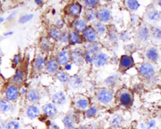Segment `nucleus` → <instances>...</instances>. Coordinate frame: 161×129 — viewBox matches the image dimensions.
<instances>
[{
  "instance_id": "obj_20",
  "label": "nucleus",
  "mask_w": 161,
  "mask_h": 129,
  "mask_svg": "<svg viewBox=\"0 0 161 129\" xmlns=\"http://www.w3.org/2000/svg\"><path fill=\"white\" fill-rule=\"evenodd\" d=\"M70 84L73 88L76 89L79 88L82 84V80L78 76H74L71 77L70 79Z\"/></svg>"
},
{
  "instance_id": "obj_25",
  "label": "nucleus",
  "mask_w": 161,
  "mask_h": 129,
  "mask_svg": "<svg viewBox=\"0 0 161 129\" xmlns=\"http://www.w3.org/2000/svg\"><path fill=\"white\" fill-rule=\"evenodd\" d=\"M68 39L71 44H74L78 43L80 41L79 35L75 31H72L69 34Z\"/></svg>"
},
{
  "instance_id": "obj_28",
  "label": "nucleus",
  "mask_w": 161,
  "mask_h": 129,
  "mask_svg": "<svg viewBox=\"0 0 161 129\" xmlns=\"http://www.w3.org/2000/svg\"><path fill=\"white\" fill-rule=\"evenodd\" d=\"M98 44L95 43H91L87 46V50L88 54L95 53L98 51Z\"/></svg>"
},
{
  "instance_id": "obj_37",
  "label": "nucleus",
  "mask_w": 161,
  "mask_h": 129,
  "mask_svg": "<svg viewBox=\"0 0 161 129\" xmlns=\"http://www.w3.org/2000/svg\"><path fill=\"white\" fill-rule=\"evenodd\" d=\"M20 124L18 121H13L7 124L6 129H19Z\"/></svg>"
},
{
  "instance_id": "obj_16",
  "label": "nucleus",
  "mask_w": 161,
  "mask_h": 129,
  "mask_svg": "<svg viewBox=\"0 0 161 129\" xmlns=\"http://www.w3.org/2000/svg\"><path fill=\"white\" fill-rule=\"evenodd\" d=\"M83 35L85 39L89 42L94 41L97 38L96 32L91 28L86 29L84 31Z\"/></svg>"
},
{
  "instance_id": "obj_51",
  "label": "nucleus",
  "mask_w": 161,
  "mask_h": 129,
  "mask_svg": "<svg viewBox=\"0 0 161 129\" xmlns=\"http://www.w3.org/2000/svg\"><path fill=\"white\" fill-rule=\"evenodd\" d=\"M4 19L3 18V17H0V24L1 23H2L3 22V21H4Z\"/></svg>"
},
{
  "instance_id": "obj_45",
  "label": "nucleus",
  "mask_w": 161,
  "mask_h": 129,
  "mask_svg": "<svg viewBox=\"0 0 161 129\" xmlns=\"http://www.w3.org/2000/svg\"><path fill=\"white\" fill-rule=\"evenodd\" d=\"M78 129H93V127L91 125H83V126H80Z\"/></svg>"
},
{
  "instance_id": "obj_2",
  "label": "nucleus",
  "mask_w": 161,
  "mask_h": 129,
  "mask_svg": "<svg viewBox=\"0 0 161 129\" xmlns=\"http://www.w3.org/2000/svg\"><path fill=\"white\" fill-rule=\"evenodd\" d=\"M98 98L101 103L106 104L112 101L113 94L108 90H102L98 94Z\"/></svg>"
},
{
  "instance_id": "obj_7",
  "label": "nucleus",
  "mask_w": 161,
  "mask_h": 129,
  "mask_svg": "<svg viewBox=\"0 0 161 129\" xmlns=\"http://www.w3.org/2000/svg\"><path fill=\"white\" fill-rule=\"evenodd\" d=\"M18 91L17 88L14 86H11L7 89L6 92V96L7 99L13 101L18 96Z\"/></svg>"
},
{
  "instance_id": "obj_22",
  "label": "nucleus",
  "mask_w": 161,
  "mask_h": 129,
  "mask_svg": "<svg viewBox=\"0 0 161 129\" xmlns=\"http://www.w3.org/2000/svg\"><path fill=\"white\" fill-rule=\"evenodd\" d=\"M47 69L49 72L54 73L58 70V63L55 60H50L47 64Z\"/></svg>"
},
{
  "instance_id": "obj_31",
  "label": "nucleus",
  "mask_w": 161,
  "mask_h": 129,
  "mask_svg": "<svg viewBox=\"0 0 161 129\" xmlns=\"http://www.w3.org/2000/svg\"><path fill=\"white\" fill-rule=\"evenodd\" d=\"M88 100L86 99H81L77 101L76 106L79 109H85L88 107Z\"/></svg>"
},
{
  "instance_id": "obj_13",
  "label": "nucleus",
  "mask_w": 161,
  "mask_h": 129,
  "mask_svg": "<svg viewBox=\"0 0 161 129\" xmlns=\"http://www.w3.org/2000/svg\"><path fill=\"white\" fill-rule=\"evenodd\" d=\"M81 11V6L78 3H74L68 6L67 12L72 16H77Z\"/></svg>"
},
{
  "instance_id": "obj_5",
  "label": "nucleus",
  "mask_w": 161,
  "mask_h": 129,
  "mask_svg": "<svg viewBox=\"0 0 161 129\" xmlns=\"http://www.w3.org/2000/svg\"><path fill=\"white\" fill-rule=\"evenodd\" d=\"M70 54L66 50H63L57 54V60L61 65H65L68 63Z\"/></svg>"
},
{
  "instance_id": "obj_36",
  "label": "nucleus",
  "mask_w": 161,
  "mask_h": 129,
  "mask_svg": "<svg viewBox=\"0 0 161 129\" xmlns=\"http://www.w3.org/2000/svg\"><path fill=\"white\" fill-rule=\"evenodd\" d=\"M127 4L128 8L133 11L137 10L139 6V3L137 1H128Z\"/></svg>"
},
{
  "instance_id": "obj_41",
  "label": "nucleus",
  "mask_w": 161,
  "mask_h": 129,
  "mask_svg": "<svg viewBox=\"0 0 161 129\" xmlns=\"http://www.w3.org/2000/svg\"><path fill=\"white\" fill-rule=\"evenodd\" d=\"M68 36L67 33L66 32L62 33L61 34V38H60V40L63 42L66 43L67 42L68 40Z\"/></svg>"
},
{
  "instance_id": "obj_38",
  "label": "nucleus",
  "mask_w": 161,
  "mask_h": 129,
  "mask_svg": "<svg viewBox=\"0 0 161 129\" xmlns=\"http://www.w3.org/2000/svg\"><path fill=\"white\" fill-rule=\"evenodd\" d=\"M33 18V15H25L23 16L20 18V19H19V21L20 23L24 24V23H27L28 21H30V20L32 19Z\"/></svg>"
},
{
  "instance_id": "obj_40",
  "label": "nucleus",
  "mask_w": 161,
  "mask_h": 129,
  "mask_svg": "<svg viewBox=\"0 0 161 129\" xmlns=\"http://www.w3.org/2000/svg\"><path fill=\"white\" fill-rule=\"evenodd\" d=\"M98 1H84V5L88 7H92L98 4Z\"/></svg>"
},
{
  "instance_id": "obj_26",
  "label": "nucleus",
  "mask_w": 161,
  "mask_h": 129,
  "mask_svg": "<svg viewBox=\"0 0 161 129\" xmlns=\"http://www.w3.org/2000/svg\"><path fill=\"white\" fill-rule=\"evenodd\" d=\"M85 16L86 19L88 21H90V20H93L96 18V16H97V13L94 9H88L85 11Z\"/></svg>"
},
{
  "instance_id": "obj_29",
  "label": "nucleus",
  "mask_w": 161,
  "mask_h": 129,
  "mask_svg": "<svg viewBox=\"0 0 161 129\" xmlns=\"http://www.w3.org/2000/svg\"><path fill=\"white\" fill-rule=\"evenodd\" d=\"M95 29L96 32L100 35H102L105 33L106 28L104 25L100 22H98L95 24Z\"/></svg>"
},
{
  "instance_id": "obj_6",
  "label": "nucleus",
  "mask_w": 161,
  "mask_h": 129,
  "mask_svg": "<svg viewBox=\"0 0 161 129\" xmlns=\"http://www.w3.org/2000/svg\"><path fill=\"white\" fill-rule=\"evenodd\" d=\"M43 110L47 116L53 117L57 114V109L56 106L52 104H48L43 107Z\"/></svg>"
},
{
  "instance_id": "obj_35",
  "label": "nucleus",
  "mask_w": 161,
  "mask_h": 129,
  "mask_svg": "<svg viewBox=\"0 0 161 129\" xmlns=\"http://www.w3.org/2000/svg\"><path fill=\"white\" fill-rule=\"evenodd\" d=\"M152 35L155 39H161V28L158 27H154L152 29Z\"/></svg>"
},
{
  "instance_id": "obj_33",
  "label": "nucleus",
  "mask_w": 161,
  "mask_h": 129,
  "mask_svg": "<svg viewBox=\"0 0 161 129\" xmlns=\"http://www.w3.org/2000/svg\"><path fill=\"white\" fill-rule=\"evenodd\" d=\"M56 76L57 79L61 82H65L68 80V75L64 71H58L56 74Z\"/></svg>"
},
{
  "instance_id": "obj_14",
  "label": "nucleus",
  "mask_w": 161,
  "mask_h": 129,
  "mask_svg": "<svg viewBox=\"0 0 161 129\" xmlns=\"http://www.w3.org/2000/svg\"><path fill=\"white\" fill-rule=\"evenodd\" d=\"M26 113L28 117L34 119L39 116L40 114V111L37 106L33 105L28 108Z\"/></svg>"
},
{
  "instance_id": "obj_42",
  "label": "nucleus",
  "mask_w": 161,
  "mask_h": 129,
  "mask_svg": "<svg viewBox=\"0 0 161 129\" xmlns=\"http://www.w3.org/2000/svg\"><path fill=\"white\" fill-rule=\"evenodd\" d=\"M20 56L19 55H16L15 57L14 58L13 60V66H16L19 63L20 61Z\"/></svg>"
},
{
  "instance_id": "obj_4",
  "label": "nucleus",
  "mask_w": 161,
  "mask_h": 129,
  "mask_svg": "<svg viewBox=\"0 0 161 129\" xmlns=\"http://www.w3.org/2000/svg\"><path fill=\"white\" fill-rule=\"evenodd\" d=\"M93 61L97 66H102L108 63V57L104 54H98L94 56Z\"/></svg>"
},
{
  "instance_id": "obj_46",
  "label": "nucleus",
  "mask_w": 161,
  "mask_h": 129,
  "mask_svg": "<svg viewBox=\"0 0 161 129\" xmlns=\"http://www.w3.org/2000/svg\"><path fill=\"white\" fill-rule=\"evenodd\" d=\"M50 124L52 129H57V128H58V125H56V124H55L54 122H52L50 123Z\"/></svg>"
},
{
  "instance_id": "obj_23",
  "label": "nucleus",
  "mask_w": 161,
  "mask_h": 129,
  "mask_svg": "<svg viewBox=\"0 0 161 129\" xmlns=\"http://www.w3.org/2000/svg\"><path fill=\"white\" fill-rule=\"evenodd\" d=\"M147 56L149 59L155 62L158 60V53L156 49L153 48H151L147 52Z\"/></svg>"
},
{
  "instance_id": "obj_43",
  "label": "nucleus",
  "mask_w": 161,
  "mask_h": 129,
  "mask_svg": "<svg viewBox=\"0 0 161 129\" xmlns=\"http://www.w3.org/2000/svg\"><path fill=\"white\" fill-rule=\"evenodd\" d=\"M155 122L154 120H151L147 124V129H151L154 127Z\"/></svg>"
},
{
  "instance_id": "obj_1",
  "label": "nucleus",
  "mask_w": 161,
  "mask_h": 129,
  "mask_svg": "<svg viewBox=\"0 0 161 129\" xmlns=\"http://www.w3.org/2000/svg\"><path fill=\"white\" fill-rule=\"evenodd\" d=\"M139 72L143 77L150 78L154 74V69L152 65L149 63H144L139 67Z\"/></svg>"
},
{
  "instance_id": "obj_48",
  "label": "nucleus",
  "mask_w": 161,
  "mask_h": 129,
  "mask_svg": "<svg viewBox=\"0 0 161 129\" xmlns=\"http://www.w3.org/2000/svg\"><path fill=\"white\" fill-rule=\"evenodd\" d=\"M13 33L12 32H7V33L4 34V35H5V36H10V35H12Z\"/></svg>"
},
{
  "instance_id": "obj_11",
  "label": "nucleus",
  "mask_w": 161,
  "mask_h": 129,
  "mask_svg": "<svg viewBox=\"0 0 161 129\" xmlns=\"http://www.w3.org/2000/svg\"><path fill=\"white\" fill-rule=\"evenodd\" d=\"M66 98L64 94L62 92L56 93L53 95L52 97V101L54 104L57 105L63 104L66 102Z\"/></svg>"
},
{
  "instance_id": "obj_15",
  "label": "nucleus",
  "mask_w": 161,
  "mask_h": 129,
  "mask_svg": "<svg viewBox=\"0 0 161 129\" xmlns=\"http://www.w3.org/2000/svg\"><path fill=\"white\" fill-rule=\"evenodd\" d=\"M120 100L122 105L125 106H128L131 105L132 102V97L130 94L127 92H124L121 94Z\"/></svg>"
},
{
  "instance_id": "obj_3",
  "label": "nucleus",
  "mask_w": 161,
  "mask_h": 129,
  "mask_svg": "<svg viewBox=\"0 0 161 129\" xmlns=\"http://www.w3.org/2000/svg\"><path fill=\"white\" fill-rule=\"evenodd\" d=\"M72 56L74 63L77 65H81L84 63V54L81 49L77 48L74 50L72 52Z\"/></svg>"
},
{
  "instance_id": "obj_8",
  "label": "nucleus",
  "mask_w": 161,
  "mask_h": 129,
  "mask_svg": "<svg viewBox=\"0 0 161 129\" xmlns=\"http://www.w3.org/2000/svg\"><path fill=\"white\" fill-rule=\"evenodd\" d=\"M124 119L123 116L119 115H116L113 117L110 121V125L113 128H120L123 125Z\"/></svg>"
},
{
  "instance_id": "obj_12",
  "label": "nucleus",
  "mask_w": 161,
  "mask_h": 129,
  "mask_svg": "<svg viewBox=\"0 0 161 129\" xmlns=\"http://www.w3.org/2000/svg\"><path fill=\"white\" fill-rule=\"evenodd\" d=\"M98 18L101 21L104 22H107L111 18V14L108 10L106 9H102L98 12L97 13Z\"/></svg>"
},
{
  "instance_id": "obj_44",
  "label": "nucleus",
  "mask_w": 161,
  "mask_h": 129,
  "mask_svg": "<svg viewBox=\"0 0 161 129\" xmlns=\"http://www.w3.org/2000/svg\"><path fill=\"white\" fill-rule=\"evenodd\" d=\"M116 76H113L110 77V78L108 79V80H107V83L109 84H113L115 81L116 80Z\"/></svg>"
},
{
  "instance_id": "obj_17",
  "label": "nucleus",
  "mask_w": 161,
  "mask_h": 129,
  "mask_svg": "<svg viewBox=\"0 0 161 129\" xmlns=\"http://www.w3.org/2000/svg\"><path fill=\"white\" fill-rule=\"evenodd\" d=\"M63 123L66 129H74L75 128L74 120L71 116H67L63 119Z\"/></svg>"
},
{
  "instance_id": "obj_10",
  "label": "nucleus",
  "mask_w": 161,
  "mask_h": 129,
  "mask_svg": "<svg viewBox=\"0 0 161 129\" xmlns=\"http://www.w3.org/2000/svg\"><path fill=\"white\" fill-rule=\"evenodd\" d=\"M149 32L146 26H142L138 30V38L142 41H147L148 39Z\"/></svg>"
},
{
  "instance_id": "obj_9",
  "label": "nucleus",
  "mask_w": 161,
  "mask_h": 129,
  "mask_svg": "<svg viewBox=\"0 0 161 129\" xmlns=\"http://www.w3.org/2000/svg\"><path fill=\"white\" fill-rule=\"evenodd\" d=\"M147 16L150 21H157L161 18V14L156 9H150L147 12Z\"/></svg>"
},
{
  "instance_id": "obj_52",
  "label": "nucleus",
  "mask_w": 161,
  "mask_h": 129,
  "mask_svg": "<svg viewBox=\"0 0 161 129\" xmlns=\"http://www.w3.org/2000/svg\"><path fill=\"white\" fill-rule=\"evenodd\" d=\"M1 5H0V10H1Z\"/></svg>"
},
{
  "instance_id": "obj_30",
  "label": "nucleus",
  "mask_w": 161,
  "mask_h": 129,
  "mask_svg": "<svg viewBox=\"0 0 161 129\" xmlns=\"http://www.w3.org/2000/svg\"><path fill=\"white\" fill-rule=\"evenodd\" d=\"M44 65V60L42 56H39L35 62V66L36 68L38 70H40L43 68Z\"/></svg>"
},
{
  "instance_id": "obj_47",
  "label": "nucleus",
  "mask_w": 161,
  "mask_h": 129,
  "mask_svg": "<svg viewBox=\"0 0 161 129\" xmlns=\"http://www.w3.org/2000/svg\"><path fill=\"white\" fill-rule=\"evenodd\" d=\"M86 59H87V61L88 62H92V59L90 58L89 55V54H88L87 55V56H86Z\"/></svg>"
},
{
  "instance_id": "obj_18",
  "label": "nucleus",
  "mask_w": 161,
  "mask_h": 129,
  "mask_svg": "<svg viewBox=\"0 0 161 129\" xmlns=\"http://www.w3.org/2000/svg\"><path fill=\"white\" fill-rule=\"evenodd\" d=\"M24 76V73L23 71L21 70L18 69L17 70L15 74L13 77V81L15 84H20L23 81Z\"/></svg>"
},
{
  "instance_id": "obj_24",
  "label": "nucleus",
  "mask_w": 161,
  "mask_h": 129,
  "mask_svg": "<svg viewBox=\"0 0 161 129\" xmlns=\"http://www.w3.org/2000/svg\"><path fill=\"white\" fill-rule=\"evenodd\" d=\"M11 105L9 101L2 100L0 101V111L7 112L11 109Z\"/></svg>"
},
{
  "instance_id": "obj_19",
  "label": "nucleus",
  "mask_w": 161,
  "mask_h": 129,
  "mask_svg": "<svg viewBox=\"0 0 161 129\" xmlns=\"http://www.w3.org/2000/svg\"><path fill=\"white\" fill-rule=\"evenodd\" d=\"M27 98L30 102H37V101H38L40 98L39 93L36 90H30L28 93Z\"/></svg>"
},
{
  "instance_id": "obj_32",
  "label": "nucleus",
  "mask_w": 161,
  "mask_h": 129,
  "mask_svg": "<svg viewBox=\"0 0 161 129\" xmlns=\"http://www.w3.org/2000/svg\"><path fill=\"white\" fill-rule=\"evenodd\" d=\"M41 46L43 51H48L50 48V42L48 39L43 38L42 39L41 42Z\"/></svg>"
},
{
  "instance_id": "obj_34",
  "label": "nucleus",
  "mask_w": 161,
  "mask_h": 129,
  "mask_svg": "<svg viewBox=\"0 0 161 129\" xmlns=\"http://www.w3.org/2000/svg\"><path fill=\"white\" fill-rule=\"evenodd\" d=\"M61 34L62 33H61L60 31L56 28H53V29H51L50 32V35L51 38L56 40H59L60 39Z\"/></svg>"
},
{
  "instance_id": "obj_27",
  "label": "nucleus",
  "mask_w": 161,
  "mask_h": 129,
  "mask_svg": "<svg viewBox=\"0 0 161 129\" xmlns=\"http://www.w3.org/2000/svg\"><path fill=\"white\" fill-rule=\"evenodd\" d=\"M75 27L78 31L82 32L86 29L87 24L84 20L80 19L76 21L75 24Z\"/></svg>"
},
{
  "instance_id": "obj_39",
  "label": "nucleus",
  "mask_w": 161,
  "mask_h": 129,
  "mask_svg": "<svg viewBox=\"0 0 161 129\" xmlns=\"http://www.w3.org/2000/svg\"><path fill=\"white\" fill-rule=\"evenodd\" d=\"M97 111H98V110H97L96 107H90L89 109H88V110L86 111V116L88 117H92L94 116L97 114Z\"/></svg>"
},
{
  "instance_id": "obj_21",
  "label": "nucleus",
  "mask_w": 161,
  "mask_h": 129,
  "mask_svg": "<svg viewBox=\"0 0 161 129\" xmlns=\"http://www.w3.org/2000/svg\"><path fill=\"white\" fill-rule=\"evenodd\" d=\"M132 64V60L131 57L127 55H123L121 58L120 65L123 68H128L131 66Z\"/></svg>"
},
{
  "instance_id": "obj_49",
  "label": "nucleus",
  "mask_w": 161,
  "mask_h": 129,
  "mask_svg": "<svg viewBox=\"0 0 161 129\" xmlns=\"http://www.w3.org/2000/svg\"><path fill=\"white\" fill-rule=\"evenodd\" d=\"M36 3L38 5H39V4H41L42 3V1H36Z\"/></svg>"
},
{
  "instance_id": "obj_50",
  "label": "nucleus",
  "mask_w": 161,
  "mask_h": 129,
  "mask_svg": "<svg viewBox=\"0 0 161 129\" xmlns=\"http://www.w3.org/2000/svg\"><path fill=\"white\" fill-rule=\"evenodd\" d=\"M66 68L67 70L71 69V66L70 65H67L66 66Z\"/></svg>"
}]
</instances>
